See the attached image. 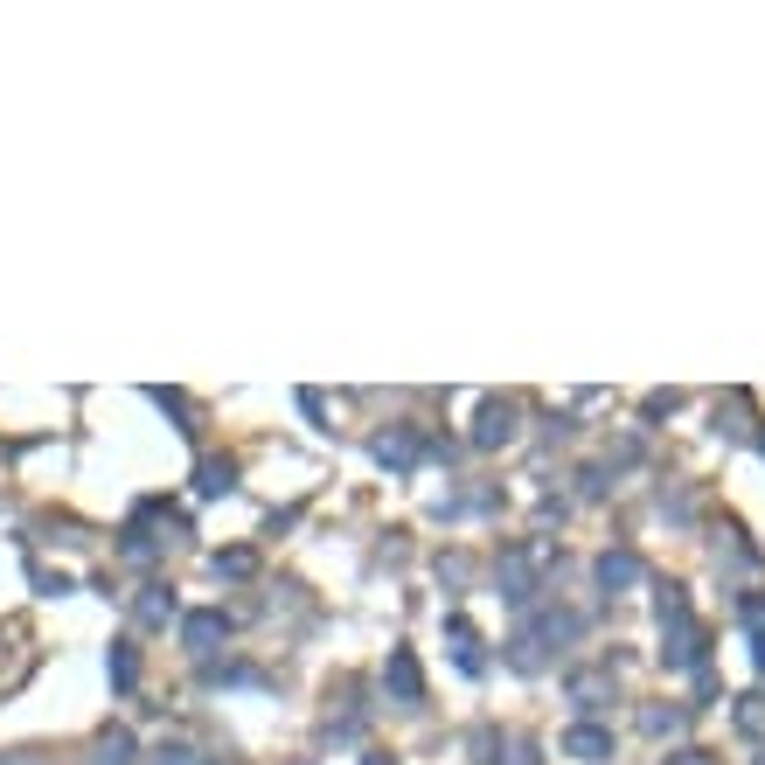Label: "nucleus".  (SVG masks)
<instances>
[{
    "instance_id": "f257e3e1",
    "label": "nucleus",
    "mask_w": 765,
    "mask_h": 765,
    "mask_svg": "<svg viewBox=\"0 0 765 765\" xmlns=\"http://www.w3.org/2000/svg\"><path fill=\"white\" fill-rule=\"evenodd\" d=\"M390 682H397L404 703H418V668H411V654H390Z\"/></svg>"
},
{
    "instance_id": "f03ea898",
    "label": "nucleus",
    "mask_w": 765,
    "mask_h": 765,
    "mask_svg": "<svg viewBox=\"0 0 765 765\" xmlns=\"http://www.w3.org/2000/svg\"><path fill=\"white\" fill-rule=\"evenodd\" d=\"M216 633H223V619H216V612H195V619H188V647H209Z\"/></svg>"
},
{
    "instance_id": "7ed1b4c3",
    "label": "nucleus",
    "mask_w": 765,
    "mask_h": 765,
    "mask_svg": "<svg viewBox=\"0 0 765 765\" xmlns=\"http://www.w3.org/2000/svg\"><path fill=\"white\" fill-rule=\"evenodd\" d=\"M571 752H578V759H599V752H606V731H571Z\"/></svg>"
},
{
    "instance_id": "20e7f679",
    "label": "nucleus",
    "mask_w": 765,
    "mask_h": 765,
    "mask_svg": "<svg viewBox=\"0 0 765 765\" xmlns=\"http://www.w3.org/2000/svg\"><path fill=\"white\" fill-rule=\"evenodd\" d=\"M599 571H606V585H633V557H606Z\"/></svg>"
},
{
    "instance_id": "39448f33",
    "label": "nucleus",
    "mask_w": 765,
    "mask_h": 765,
    "mask_svg": "<svg viewBox=\"0 0 765 765\" xmlns=\"http://www.w3.org/2000/svg\"><path fill=\"white\" fill-rule=\"evenodd\" d=\"M668 765H717L710 752H682V759H668Z\"/></svg>"
},
{
    "instance_id": "423d86ee",
    "label": "nucleus",
    "mask_w": 765,
    "mask_h": 765,
    "mask_svg": "<svg viewBox=\"0 0 765 765\" xmlns=\"http://www.w3.org/2000/svg\"><path fill=\"white\" fill-rule=\"evenodd\" d=\"M369 765H383V759H369Z\"/></svg>"
}]
</instances>
